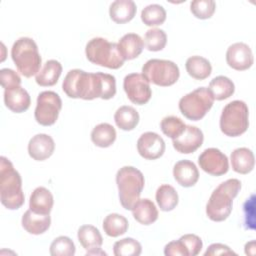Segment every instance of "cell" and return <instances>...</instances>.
<instances>
[{
    "mask_svg": "<svg viewBox=\"0 0 256 256\" xmlns=\"http://www.w3.org/2000/svg\"><path fill=\"white\" fill-rule=\"evenodd\" d=\"M62 89L70 98L108 100L116 94V79L107 73H88L80 69H72L66 74Z\"/></svg>",
    "mask_w": 256,
    "mask_h": 256,
    "instance_id": "obj_1",
    "label": "cell"
},
{
    "mask_svg": "<svg viewBox=\"0 0 256 256\" xmlns=\"http://www.w3.org/2000/svg\"><path fill=\"white\" fill-rule=\"evenodd\" d=\"M0 200L9 210L19 209L25 201L21 176L4 156L0 157Z\"/></svg>",
    "mask_w": 256,
    "mask_h": 256,
    "instance_id": "obj_2",
    "label": "cell"
},
{
    "mask_svg": "<svg viewBox=\"0 0 256 256\" xmlns=\"http://www.w3.org/2000/svg\"><path fill=\"white\" fill-rule=\"evenodd\" d=\"M241 189V182L238 179H228L212 192L207 205L206 214L215 222H221L228 218L232 211L233 199Z\"/></svg>",
    "mask_w": 256,
    "mask_h": 256,
    "instance_id": "obj_3",
    "label": "cell"
},
{
    "mask_svg": "<svg viewBox=\"0 0 256 256\" xmlns=\"http://www.w3.org/2000/svg\"><path fill=\"white\" fill-rule=\"evenodd\" d=\"M116 184L122 207L131 210L144 189L145 180L142 172L133 166H123L117 171Z\"/></svg>",
    "mask_w": 256,
    "mask_h": 256,
    "instance_id": "obj_4",
    "label": "cell"
},
{
    "mask_svg": "<svg viewBox=\"0 0 256 256\" xmlns=\"http://www.w3.org/2000/svg\"><path fill=\"white\" fill-rule=\"evenodd\" d=\"M11 58L18 70L24 77L30 78L37 75L41 67V56L38 46L32 38L20 37L11 48Z\"/></svg>",
    "mask_w": 256,
    "mask_h": 256,
    "instance_id": "obj_5",
    "label": "cell"
},
{
    "mask_svg": "<svg viewBox=\"0 0 256 256\" xmlns=\"http://www.w3.org/2000/svg\"><path fill=\"white\" fill-rule=\"evenodd\" d=\"M85 54L91 63L110 69H119L125 61L118 44L109 42L102 37H94L89 40L85 47Z\"/></svg>",
    "mask_w": 256,
    "mask_h": 256,
    "instance_id": "obj_6",
    "label": "cell"
},
{
    "mask_svg": "<svg viewBox=\"0 0 256 256\" xmlns=\"http://www.w3.org/2000/svg\"><path fill=\"white\" fill-rule=\"evenodd\" d=\"M220 129L229 137L242 135L249 126V110L244 101L234 100L226 104L220 116Z\"/></svg>",
    "mask_w": 256,
    "mask_h": 256,
    "instance_id": "obj_7",
    "label": "cell"
},
{
    "mask_svg": "<svg viewBox=\"0 0 256 256\" xmlns=\"http://www.w3.org/2000/svg\"><path fill=\"white\" fill-rule=\"evenodd\" d=\"M214 98L206 87H199L179 100L180 112L189 120L198 121L202 119L211 109Z\"/></svg>",
    "mask_w": 256,
    "mask_h": 256,
    "instance_id": "obj_8",
    "label": "cell"
},
{
    "mask_svg": "<svg viewBox=\"0 0 256 256\" xmlns=\"http://www.w3.org/2000/svg\"><path fill=\"white\" fill-rule=\"evenodd\" d=\"M142 74L157 86L167 87L175 84L180 76L179 67L170 60L150 59L142 66Z\"/></svg>",
    "mask_w": 256,
    "mask_h": 256,
    "instance_id": "obj_9",
    "label": "cell"
},
{
    "mask_svg": "<svg viewBox=\"0 0 256 256\" xmlns=\"http://www.w3.org/2000/svg\"><path fill=\"white\" fill-rule=\"evenodd\" d=\"M61 108L62 100L56 92L43 91L37 97L35 120L42 126H51L57 121Z\"/></svg>",
    "mask_w": 256,
    "mask_h": 256,
    "instance_id": "obj_10",
    "label": "cell"
},
{
    "mask_svg": "<svg viewBox=\"0 0 256 256\" xmlns=\"http://www.w3.org/2000/svg\"><path fill=\"white\" fill-rule=\"evenodd\" d=\"M123 88L128 99L136 105L146 104L152 96L149 81L140 73L126 75L123 80Z\"/></svg>",
    "mask_w": 256,
    "mask_h": 256,
    "instance_id": "obj_11",
    "label": "cell"
},
{
    "mask_svg": "<svg viewBox=\"0 0 256 256\" xmlns=\"http://www.w3.org/2000/svg\"><path fill=\"white\" fill-rule=\"evenodd\" d=\"M200 168L213 176H221L227 173L229 163L227 156L217 148H207L198 157Z\"/></svg>",
    "mask_w": 256,
    "mask_h": 256,
    "instance_id": "obj_12",
    "label": "cell"
},
{
    "mask_svg": "<svg viewBox=\"0 0 256 256\" xmlns=\"http://www.w3.org/2000/svg\"><path fill=\"white\" fill-rule=\"evenodd\" d=\"M163 138L155 132H145L137 140V150L141 157L147 160L160 158L165 152Z\"/></svg>",
    "mask_w": 256,
    "mask_h": 256,
    "instance_id": "obj_13",
    "label": "cell"
},
{
    "mask_svg": "<svg viewBox=\"0 0 256 256\" xmlns=\"http://www.w3.org/2000/svg\"><path fill=\"white\" fill-rule=\"evenodd\" d=\"M226 62L235 70H247L254 62L251 48L243 42H236L230 45L226 51Z\"/></svg>",
    "mask_w": 256,
    "mask_h": 256,
    "instance_id": "obj_14",
    "label": "cell"
},
{
    "mask_svg": "<svg viewBox=\"0 0 256 256\" xmlns=\"http://www.w3.org/2000/svg\"><path fill=\"white\" fill-rule=\"evenodd\" d=\"M204 136L200 128L196 126L186 125L184 132L172 140L174 149L182 154H190L195 152L203 143Z\"/></svg>",
    "mask_w": 256,
    "mask_h": 256,
    "instance_id": "obj_15",
    "label": "cell"
},
{
    "mask_svg": "<svg viewBox=\"0 0 256 256\" xmlns=\"http://www.w3.org/2000/svg\"><path fill=\"white\" fill-rule=\"evenodd\" d=\"M55 150V143L51 136L47 134H36L28 143L29 156L36 161H44L49 158Z\"/></svg>",
    "mask_w": 256,
    "mask_h": 256,
    "instance_id": "obj_16",
    "label": "cell"
},
{
    "mask_svg": "<svg viewBox=\"0 0 256 256\" xmlns=\"http://www.w3.org/2000/svg\"><path fill=\"white\" fill-rule=\"evenodd\" d=\"M5 106L14 113L25 112L31 104V98L26 89L15 86L4 90Z\"/></svg>",
    "mask_w": 256,
    "mask_h": 256,
    "instance_id": "obj_17",
    "label": "cell"
},
{
    "mask_svg": "<svg viewBox=\"0 0 256 256\" xmlns=\"http://www.w3.org/2000/svg\"><path fill=\"white\" fill-rule=\"evenodd\" d=\"M173 176L176 182L183 187L194 186L199 179V171L190 160H180L173 167Z\"/></svg>",
    "mask_w": 256,
    "mask_h": 256,
    "instance_id": "obj_18",
    "label": "cell"
},
{
    "mask_svg": "<svg viewBox=\"0 0 256 256\" xmlns=\"http://www.w3.org/2000/svg\"><path fill=\"white\" fill-rule=\"evenodd\" d=\"M54 204L52 193L45 187H37L33 190L29 199V208L37 213L48 215L50 214Z\"/></svg>",
    "mask_w": 256,
    "mask_h": 256,
    "instance_id": "obj_19",
    "label": "cell"
},
{
    "mask_svg": "<svg viewBox=\"0 0 256 256\" xmlns=\"http://www.w3.org/2000/svg\"><path fill=\"white\" fill-rule=\"evenodd\" d=\"M21 224L24 230L33 235H40L46 232L51 224L50 215L37 214L31 209L27 210L21 219Z\"/></svg>",
    "mask_w": 256,
    "mask_h": 256,
    "instance_id": "obj_20",
    "label": "cell"
},
{
    "mask_svg": "<svg viewBox=\"0 0 256 256\" xmlns=\"http://www.w3.org/2000/svg\"><path fill=\"white\" fill-rule=\"evenodd\" d=\"M136 11V4L132 0H115L109 7L110 18L118 24H123L132 20Z\"/></svg>",
    "mask_w": 256,
    "mask_h": 256,
    "instance_id": "obj_21",
    "label": "cell"
},
{
    "mask_svg": "<svg viewBox=\"0 0 256 256\" xmlns=\"http://www.w3.org/2000/svg\"><path fill=\"white\" fill-rule=\"evenodd\" d=\"M134 219L142 225H150L158 219V210L148 198L139 199L131 209Z\"/></svg>",
    "mask_w": 256,
    "mask_h": 256,
    "instance_id": "obj_22",
    "label": "cell"
},
{
    "mask_svg": "<svg viewBox=\"0 0 256 256\" xmlns=\"http://www.w3.org/2000/svg\"><path fill=\"white\" fill-rule=\"evenodd\" d=\"M144 47V41L136 33H127L123 35L119 42L118 48L124 60H132L137 58Z\"/></svg>",
    "mask_w": 256,
    "mask_h": 256,
    "instance_id": "obj_23",
    "label": "cell"
},
{
    "mask_svg": "<svg viewBox=\"0 0 256 256\" xmlns=\"http://www.w3.org/2000/svg\"><path fill=\"white\" fill-rule=\"evenodd\" d=\"M230 160L232 169L239 174H248L253 170L255 165L254 154L246 147H240L233 150Z\"/></svg>",
    "mask_w": 256,
    "mask_h": 256,
    "instance_id": "obj_24",
    "label": "cell"
},
{
    "mask_svg": "<svg viewBox=\"0 0 256 256\" xmlns=\"http://www.w3.org/2000/svg\"><path fill=\"white\" fill-rule=\"evenodd\" d=\"M62 73V65L59 61L51 59L45 62L42 69L37 73L35 81L38 85L47 87L53 86L58 82V79Z\"/></svg>",
    "mask_w": 256,
    "mask_h": 256,
    "instance_id": "obj_25",
    "label": "cell"
},
{
    "mask_svg": "<svg viewBox=\"0 0 256 256\" xmlns=\"http://www.w3.org/2000/svg\"><path fill=\"white\" fill-rule=\"evenodd\" d=\"M77 237L81 246L87 252L100 249L103 244V238L99 230L93 225L80 226L77 232Z\"/></svg>",
    "mask_w": 256,
    "mask_h": 256,
    "instance_id": "obj_26",
    "label": "cell"
},
{
    "mask_svg": "<svg viewBox=\"0 0 256 256\" xmlns=\"http://www.w3.org/2000/svg\"><path fill=\"white\" fill-rule=\"evenodd\" d=\"M185 68L187 73L196 80H204L212 72V66L209 60L198 55L189 57L186 60Z\"/></svg>",
    "mask_w": 256,
    "mask_h": 256,
    "instance_id": "obj_27",
    "label": "cell"
},
{
    "mask_svg": "<svg viewBox=\"0 0 256 256\" xmlns=\"http://www.w3.org/2000/svg\"><path fill=\"white\" fill-rule=\"evenodd\" d=\"M139 113L132 106L119 107L114 114V121L118 128L124 131L133 130L139 123Z\"/></svg>",
    "mask_w": 256,
    "mask_h": 256,
    "instance_id": "obj_28",
    "label": "cell"
},
{
    "mask_svg": "<svg viewBox=\"0 0 256 256\" xmlns=\"http://www.w3.org/2000/svg\"><path fill=\"white\" fill-rule=\"evenodd\" d=\"M208 89L211 92L214 100H224L233 95L235 91V86L231 79L226 76L220 75L214 77L210 81Z\"/></svg>",
    "mask_w": 256,
    "mask_h": 256,
    "instance_id": "obj_29",
    "label": "cell"
},
{
    "mask_svg": "<svg viewBox=\"0 0 256 256\" xmlns=\"http://www.w3.org/2000/svg\"><path fill=\"white\" fill-rule=\"evenodd\" d=\"M91 140L98 147H109L116 140V130L109 123H100L93 128Z\"/></svg>",
    "mask_w": 256,
    "mask_h": 256,
    "instance_id": "obj_30",
    "label": "cell"
},
{
    "mask_svg": "<svg viewBox=\"0 0 256 256\" xmlns=\"http://www.w3.org/2000/svg\"><path fill=\"white\" fill-rule=\"evenodd\" d=\"M157 204L162 211H171L178 204V193L175 188L169 184H163L158 187L155 195Z\"/></svg>",
    "mask_w": 256,
    "mask_h": 256,
    "instance_id": "obj_31",
    "label": "cell"
},
{
    "mask_svg": "<svg viewBox=\"0 0 256 256\" xmlns=\"http://www.w3.org/2000/svg\"><path fill=\"white\" fill-rule=\"evenodd\" d=\"M129 223L126 217L118 213L108 214L103 220V230L110 237H118L126 233Z\"/></svg>",
    "mask_w": 256,
    "mask_h": 256,
    "instance_id": "obj_32",
    "label": "cell"
},
{
    "mask_svg": "<svg viewBox=\"0 0 256 256\" xmlns=\"http://www.w3.org/2000/svg\"><path fill=\"white\" fill-rule=\"evenodd\" d=\"M141 20L147 26H157L166 20V10L160 4H150L141 11Z\"/></svg>",
    "mask_w": 256,
    "mask_h": 256,
    "instance_id": "obj_33",
    "label": "cell"
},
{
    "mask_svg": "<svg viewBox=\"0 0 256 256\" xmlns=\"http://www.w3.org/2000/svg\"><path fill=\"white\" fill-rule=\"evenodd\" d=\"M167 43V35L164 30L151 28L144 35V45L149 51H161Z\"/></svg>",
    "mask_w": 256,
    "mask_h": 256,
    "instance_id": "obj_34",
    "label": "cell"
},
{
    "mask_svg": "<svg viewBox=\"0 0 256 256\" xmlns=\"http://www.w3.org/2000/svg\"><path fill=\"white\" fill-rule=\"evenodd\" d=\"M141 244L130 237L116 241L113 245V253L115 256H138L141 254Z\"/></svg>",
    "mask_w": 256,
    "mask_h": 256,
    "instance_id": "obj_35",
    "label": "cell"
},
{
    "mask_svg": "<svg viewBox=\"0 0 256 256\" xmlns=\"http://www.w3.org/2000/svg\"><path fill=\"white\" fill-rule=\"evenodd\" d=\"M160 128L167 137H170L172 140L179 137L185 130L186 124L176 116H166L160 122Z\"/></svg>",
    "mask_w": 256,
    "mask_h": 256,
    "instance_id": "obj_36",
    "label": "cell"
},
{
    "mask_svg": "<svg viewBox=\"0 0 256 256\" xmlns=\"http://www.w3.org/2000/svg\"><path fill=\"white\" fill-rule=\"evenodd\" d=\"M76 248L73 241L67 236H59L53 240L50 245V254L52 256H73Z\"/></svg>",
    "mask_w": 256,
    "mask_h": 256,
    "instance_id": "obj_37",
    "label": "cell"
},
{
    "mask_svg": "<svg viewBox=\"0 0 256 256\" xmlns=\"http://www.w3.org/2000/svg\"><path fill=\"white\" fill-rule=\"evenodd\" d=\"M216 9V3L213 0H194L190 3V11L199 19H208L212 17Z\"/></svg>",
    "mask_w": 256,
    "mask_h": 256,
    "instance_id": "obj_38",
    "label": "cell"
},
{
    "mask_svg": "<svg viewBox=\"0 0 256 256\" xmlns=\"http://www.w3.org/2000/svg\"><path fill=\"white\" fill-rule=\"evenodd\" d=\"M179 239L183 242L188 252V256H196L200 253L203 243L199 236L195 234H185L181 236Z\"/></svg>",
    "mask_w": 256,
    "mask_h": 256,
    "instance_id": "obj_39",
    "label": "cell"
},
{
    "mask_svg": "<svg viewBox=\"0 0 256 256\" xmlns=\"http://www.w3.org/2000/svg\"><path fill=\"white\" fill-rule=\"evenodd\" d=\"M0 83L4 89L20 86L21 78L17 72L10 68H3L0 70Z\"/></svg>",
    "mask_w": 256,
    "mask_h": 256,
    "instance_id": "obj_40",
    "label": "cell"
},
{
    "mask_svg": "<svg viewBox=\"0 0 256 256\" xmlns=\"http://www.w3.org/2000/svg\"><path fill=\"white\" fill-rule=\"evenodd\" d=\"M164 254L166 256H188V252L180 239L166 244L164 247Z\"/></svg>",
    "mask_w": 256,
    "mask_h": 256,
    "instance_id": "obj_41",
    "label": "cell"
},
{
    "mask_svg": "<svg viewBox=\"0 0 256 256\" xmlns=\"http://www.w3.org/2000/svg\"><path fill=\"white\" fill-rule=\"evenodd\" d=\"M236 255V253L231 250L227 245L221 243L211 244L204 253V256H217V255Z\"/></svg>",
    "mask_w": 256,
    "mask_h": 256,
    "instance_id": "obj_42",
    "label": "cell"
},
{
    "mask_svg": "<svg viewBox=\"0 0 256 256\" xmlns=\"http://www.w3.org/2000/svg\"><path fill=\"white\" fill-rule=\"evenodd\" d=\"M86 255H106V253L100 249H96V250H93V251H90V252H87Z\"/></svg>",
    "mask_w": 256,
    "mask_h": 256,
    "instance_id": "obj_43",
    "label": "cell"
}]
</instances>
